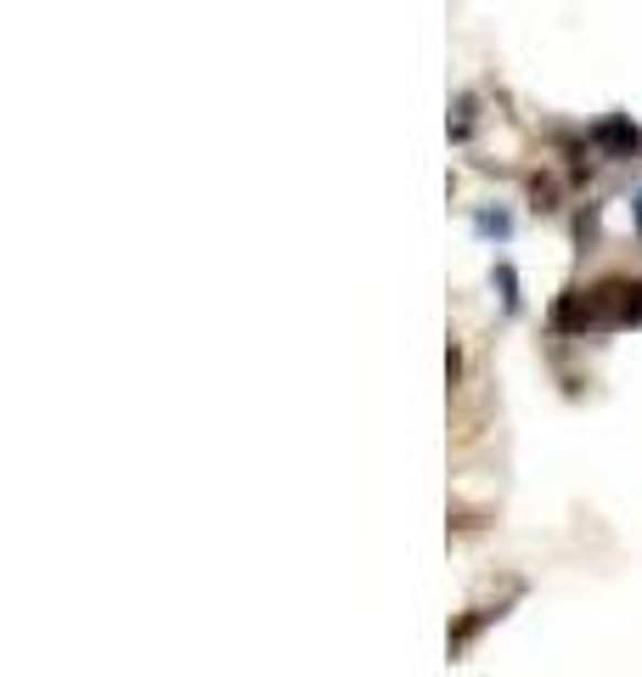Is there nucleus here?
Here are the masks:
<instances>
[{
    "label": "nucleus",
    "mask_w": 642,
    "mask_h": 677,
    "mask_svg": "<svg viewBox=\"0 0 642 677\" xmlns=\"http://www.w3.org/2000/svg\"><path fill=\"white\" fill-rule=\"evenodd\" d=\"M553 333H598V327H642V277H609L591 288H564L547 311Z\"/></svg>",
    "instance_id": "1"
},
{
    "label": "nucleus",
    "mask_w": 642,
    "mask_h": 677,
    "mask_svg": "<svg viewBox=\"0 0 642 677\" xmlns=\"http://www.w3.org/2000/svg\"><path fill=\"white\" fill-rule=\"evenodd\" d=\"M591 148L609 153V159H631L642 148V130L631 125V114H609V119L591 125Z\"/></svg>",
    "instance_id": "2"
},
{
    "label": "nucleus",
    "mask_w": 642,
    "mask_h": 677,
    "mask_svg": "<svg viewBox=\"0 0 642 677\" xmlns=\"http://www.w3.org/2000/svg\"><path fill=\"white\" fill-rule=\"evenodd\" d=\"M497 288H502V305H508V311H519V271H513L508 260L497 266Z\"/></svg>",
    "instance_id": "3"
},
{
    "label": "nucleus",
    "mask_w": 642,
    "mask_h": 677,
    "mask_svg": "<svg viewBox=\"0 0 642 677\" xmlns=\"http://www.w3.org/2000/svg\"><path fill=\"white\" fill-rule=\"evenodd\" d=\"M530 198H535V209H558V204H553L558 186H553L547 175H530Z\"/></svg>",
    "instance_id": "4"
},
{
    "label": "nucleus",
    "mask_w": 642,
    "mask_h": 677,
    "mask_svg": "<svg viewBox=\"0 0 642 677\" xmlns=\"http://www.w3.org/2000/svg\"><path fill=\"white\" fill-rule=\"evenodd\" d=\"M479 232L485 237H508V215H479Z\"/></svg>",
    "instance_id": "5"
},
{
    "label": "nucleus",
    "mask_w": 642,
    "mask_h": 677,
    "mask_svg": "<svg viewBox=\"0 0 642 677\" xmlns=\"http://www.w3.org/2000/svg\"><path fill=\"white\" fill-rule=\"evenodd\" d=\"M636 226H642V198H636Z\"/></svg>",
    "instance_id": "6"
}]
</instances>
